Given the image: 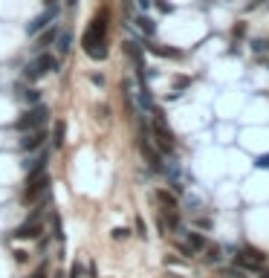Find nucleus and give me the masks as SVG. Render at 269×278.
<instances>
[{"label": "nucleus", "instance_id": "f257e3e1", "mask_svg": "<svg viewBox=\"0 0 269 278\" xmlns=\"http://www.w3.org/2000/svg\"><path fill=\"white\" fill-rule=\"evenodd\" d=\"M107 12L102 15H96L90 26H87V32L81 35V46L87 49V55L90 58H107Z\"/></svg>", "mask_w": 269, "mask_h": 278}, {"label": "nucleus", "instance_id": "f03ea898", "mask_svg": "<svg viewBox=\"0 0 269 278\" xmlns=\"http://www.w3.org/2000/svg\"><path fill=\"white\" fill-rule=\"evenodd\" d=\"M49 70H52V73L58 70V58H52L49 52H38V58H32V61L26 64L24 76H26L29 81H38L41 76H47Z\"/></svg>", "mask_w": 269, "mask_h": 278}, {"label": "nucleus", "instance_id": "7ed1b4c3", "mask_svg": "<svg viewBox=\"0 0 269 278\" xmlns=\"http://www.w3.org/2000/svg\"><path fill=\"white\" fill-rule=\"evenodd\" d=\"M47 116H49V110H47V104H35V107H29L18 122H15V127L18 130H35V127H41L44 122H47Z\"/></svg>", "mask_w": 269, "mask_h": 278}, {"label": "nucleus", "instance_id": "20e7f679", "mask_svg": "<svg viewBox=\"0 0 269 278\" xmlns=\"http://www.w3.org/2000/svg\"><path fill=\"white\" fill-rule=\"evenodd\" d=\"M49 191V177L47 171H41V174H26V203H32V200H38L41 194H47Z\"/></svg>", "mask_w": 269, "mask_h": 278}, {"label": "nucleus", "instance_id": "39448f33", "mask_svg": "<svg viewBox=\"0 0 269 278\" xmlns=\"http://www.w3.org/2000/svg\"><path fill=\"white\" fill-rule=\"evenodd\" d=\"M153 116H156V119H153V133H156V145H159V148H162L165 154H168V151L174 148V133H171V127L165 125L162 113H159L156 107H153Z\"/></svg>", "mask_w": 269, "mask_h": 278}, {"label": "nucleus", "instance_id": "423d86ee", "mask_svg": "<svg viewBox=\"0 0 269 278\" xmlns=\"http://www.w3.org/2000/svg\"><path fill=\"white\" fill-rule=\"evenodd\" d=\"M55 15H58V12H55V6H49L47 12H41L38 18H32V21L26 23V32H29V35H38V32H44V29H47L49 23L55 21Z\"/></svg>", "mask_w": 269, "mask_h": 278}, {"label": "nucleus", "instance_id": "0eeeda50", "mask_svg": "<svg viewBox=\"0 0 269 278\" xmlns=\"http://www.w3.org/2000/svg\"><path fill=\"white\" fill-rule=\"evenodd\" d=\"M263 252H257V249H243V252L237 255V264H240V269H260L263 266Z\"/></svg>", "mask_w": 269, "mask_h": 278}, {"label": "nucleus", "instance_id": "6e6552de", "mask_svg": "<svg viewBox=\"0 0 269 278\" xmlns=\"http://www.w3.org/2000/svg\"><path fill=\"white\" fill-rule=\"evenodd\" d=\"M44 142H47V130H44V127H35V130H26V133H24L21 148H24V151H38Z\"/></svg>", "mask_w": 269, "mask_h": 278}, {"label": "nucleus", "instance_id": "1a4fd4ad", "mask_svg": "<svg viewBox=\"0 0 269 278\" xmlns=\"http://www.w3.org/2000/svg\"><path fill=\"white\" fill-rule=\"evenodd\" d=\"M47 162H49V148H44L41 154L29 157L24 162V168H26V174H41V171H47Z\"/></svg>", "mask_w": 269, "mask_h": 278}, {"label": "nucleus", "instance_id": "9d476101", "mask_svg": "<svg viewBox=\"0 0 269 278\" xmlns=\"http://www.w3.org/2000/svg\"><path fill=\"white\" fill-rule=\"evenodd\" d=\"M55 38H58V29H55V26H49V29H44V35L38 38V44L32 46V49H35V52H44V49H47V46L52 44Z\"/></svg>", "mask_w": 269, "mask_h": 278}, {"label": "nucleus", "instance_id": "9b49d317", "mask_svg": "<svg viewBox=\"0 0 269 278\" xmlns=\"http://www.w3.org/2000/svg\"><path fill=\"white\" fill-rule=\"evenodd\" d=\"M191 252H200V249H206V238L197 235V232H188V243H186Z\"/></svg>", "mask_w": 269, "mask_h": 278}, {"label": "nucleus", "instance_id": "f8f14e48", "mask_svg": "<svg viewBox=\"0 0 269 278\" xmlns=\"http://www.w3.org/2000/svg\"><path fill=\"white\" fill-rule=\"evenodd\" d=\"M136 26H139V29H142L145 35H148V38H151V35L156 32V26H153V21H151V18H145V15H142V18H136Z\"/></svg>", "mask_w": 269, "mask_h": 278}, {"label": "nucleus", "instance_id": "ddd939ff", "mask_svg": "<svg viewBox=\"0 0 269 278\" xmlns=\"http://www.w3.org/2000/svg\"><path fill=\"white\" fill-rule=\"evenodd\" d=\"M55 41H58V52H61V55H64V52H70V44H72V35L70 32H58Z\"/></svg>", "mask_w": 269, "mask_h": 278}, {"label": "nucleus", "instance_id": "4468645a", "mask_svg": "<svg viewBox=\"0 0 269 278\" xmlns=\"http://www.w3.org/2000/svg\"><path fill=\"white\" fill-rule=\"evenodd\" d=\"M64 133H67V125H64V122H55V139H52V148H61V145H64Z\"/></svg>", "mask_w": 269, "mask_h": 278}, {"label": "nucleus", "instance_id": "2eb2a0df", "mask_svg": "<svg viewBox=\"0 0 269 278\" xmlns=\"http://www.w3.org/2000/svg\"><path fill=\"white\" fill-rule=\"evenodd\" d=\"M156 200H159V203H162L165 208H168V212H174L176 208V200L171 194H168V191H156Z\"/></svg>", "mask_w": 269, "mask_h": 278}, {"label": "nucleus", "instance_id": "dca6fc26", "mask_svg": "<svg viewBox=\"0 0 269 278\" xmlns=\"http://www.w3.org/2000/svg\"><path fill=\"white\" fill-rule=\"evenodd\" d=\"M24 99H26L29 104H38V102H41V90H26Z\"/></svg>", "mask_w": 269, "mask_h": 278}, {"label": "nucleus", "instance_id": "f3484780", "mask_svg": "<svg viewBox=\"0 0 269 278\" xmlns=\"http://www.w3.org/2000/svg\"><path fill=\"white\" fill-rule=\"evenodd\" d=\"M255 165H257V168H269V154L257 157V160H255Z\"/></svg>", "mask_w": 269, "mask_h": 278}, {"label": "nucleus", "instance_id": "a211bd4d", "mask_svg": "<svg viewBox=\"0 0 269 278\" xmlns=\"http://www.w3.org/2000/svg\"><path fill=\"white\" fill-rule=\"evenodd\" d=\"M252 49H255V52H263V49H266V44H263V41H255V44H252Z\"/></svg>", "mask_w": 269, "mask_h": 278}, {"label": "nucleus", "instance_id": "6ab92c4d", "mask_svg": "<svg viewBox=\"0 0 269 278\" xmlns=\"http://www.w3.org/2000/svg\"><path fill=\"white\" fill-rule=\"evenodd\" d=\"M32 278H47V269L41 266V269H38V272H35V275H32Z\"/></svg>", "mask_w": 269, "mask_h": 278}, {"label": "nucleus", "instance_id": "aec40b11", "mask_svg": "<svg viewBox=\"0 0 269 278\" xmlns=\"http://www.w3.org/2000/svg\"><path fill=\"white\" fill-rule=\"evenodd\" d=\"M139 6H142V9H148V6H151V0H139Z\"/></svg>", "mask_w": 269, "mask_h": 278}, {"label": "nucleus", "instance_id": "412c9836", "mask_svg": "<svg viewBox=\"0 0 269 278\" xmlns=\"http://www.w3.org/2000/svg\"><path fill=\"white\" fill-rule=\"evenodd\" d=\"M67 3H70V6H75V3H78V0H67Z\"/></svg>", "mask_w": 269, "mask_h": 278}, {"label": "nucleus", "instance_id": "4be33fe9", "mask_svg": "<svg viewBox=\"0 0 269 278\" xmlns=\"http://www.w3.org/2000/svg\"><path fill=\"white\" fill-rule=\"evenodd\" d=\"M47 3H49V6H52V3H55V0H47Z\"/></svg>", "mask_w": 269, "mask_h": 278}]
</instances>
